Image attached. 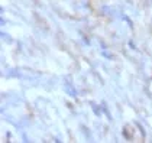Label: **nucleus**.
Here are the masks:
<instances>
[{"instance_id":"obj_1","label":"nucleus","mask_w":152,"mask_h":143,"mask_svg":"<svg viewBox=\"0 0 152 143\" xmlns=\"http://www.w3.org/2000/svg\"><path fill=\"white\" fill-rule=\"evenodd\" d=\"M65 93L68 95H71V97H75L77 95V91L74 90V87L70 85V84H65Z\"/></svg>"},{"instance_id":"obj_2","label":"nucleus","mask_w":152,"mask_h":143,"mask_svg":"<svg viewBox=\"0 0 152 143\" xmlns=\"http://www.w3.org/2000/svg\"><path fill=\"white\" fill-rule=\"evenodd\" d=\"M91 107H93L94 114H96V116H100V114H102V110L99 108V106H97V104H94V103H91Z\"/></svg>"},{"instance_id":"obj_3","label":"nucleus","mask_w":152,"mask_h":143,"mask_svg":"<svg viewBox=\"0 0 152 143\" xmlns=\"http://www.w3.org/2000/svg\"><path fill=\"white\" fill-rule=\"evenodd\" d=\"M102 55L106 57V58H109V60H112V58H113V57L110 55V52H107V51H103V52H102Z\"/></svg>"},{"instance_id":"obj_4","label":"nucleus","mask_w":152,"mask_h":143,"mask_svg":"<svg viewBox=\"0 0 152 143\" xmlns=\"http://www.w3.org/2000/svg\"><path fill=\"white\" fill-rule=\"evenodd\" d=\"M0 35H1V38H3V39H6V41H9V42H12V38H9V36L6 35V33H3V32H1Z\"/></svg>"}]
</instances>
